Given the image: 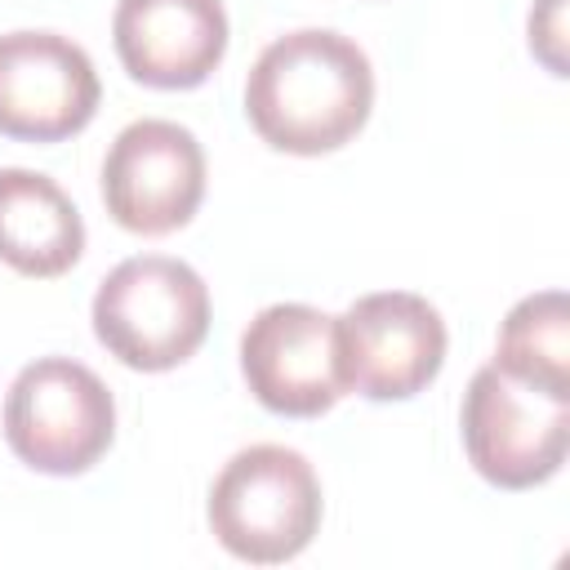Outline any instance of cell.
<instances>
[{
  "mask_svg": "<svg viewBox=\"0 0 570 570\" xmlns=\"http://www.w3.org/2000/svg\"><path fill=\"white\" fill-rule=\"evenodd\" d=\"M374 107V67L356 40L330 27L276 36L245 80L254 134L289 156L338 151Z\"/></svg>",
  "mask_w": 570,
  "mask_h": 570,
  "instance_id": "1",
  "label": "cell"
},
{
  "mask_svg": "<svg viewBox=\"0 0 570 570\" xmlns=\"http://www.w3.org/2000/svg\"><path fill=\"white\" fill-rule=\"evenodd\" d=\"M94 334L129 370L160 374L196 356L209 334V289L169 254L116 263L94 294Z\"/></svg>",
  "mask_w": 570,
  "mask_h": 570,
  "instance_id": "2",
  "label": "cell"
},
{
  "mask_svg": "<svg viewBox=\"0 0 570 570\" xmlns=\"http://www.w3.org/2000/svg\"><path fill=\"white\" fill-rule=\"evenodd\" d=\"M214 539L254 566L298 557L321 530V481L289 445L236 450L209 485Z\"/></svg>",
  "mask_w": 570,
  "mask_h": 570,
  "instance_id": "3",
  "label": "cell"
},
{
  "mask_svg": "<svg viewBox=\"0 0 570 570\" xmlns=\"http://www.w3.org/2000/svg\"><path fill=\"white\" fill-rule=\"evenodd\" d=\"M111 436L116 401L89 365L71 356H40L9 383L4 441L27 468L49 476H80L107 454Z\"/></svg>",
  "mask_w": 570,
  "mask_h": 570,
  "instance_id": "4",
  "label": "cell"
},
{
  "mask_svg": "<svg viewBox=\"0 0 570 570\" xmlns=\"http://www.w3.org/2000/svg\"><path fill=\"white\" fill-rule=\"evenodd\" d=\"M459 432L472 468L499 490H534L552 481L570 450V401L517 383L494 361L463 392Z\"/></svg>",
  "mask_w": 570,
  "mask_h": 570,
  "instance_id": "5",
  "label": "cell"
},
{
  "mask_svg": "<svg viewBox=\"0 0 570 570\" xmlns=\"http://www.w3.org/2000/svg\"><path fill=\"white\" fill-rule=\"evenodd\" d=\"M343 387L365 401H410L445 365V321L410 289L361 294L343 316H334Z\"/></svg>",
  "mask_w": 570,
  "mask_h": 570,
  "instance_id": "6",
  "label": "cell"
},
{
  "mask_svg": "<svg viewBox=\"0 0 570 570\" xmlns=\"http://www.w3.org/2000/svg\"><path fill=\"white\" fill-rule=\"evenodd\" d=\"M205 196V151L178 120L142 116L116 134L102 160V205L134 236H169Z\"/></svg>",
  "mask_w": 570,
  "mask_h": 570,
  "instance_id": "7",
  "label": "cell"
},
{
  "mask_svg": "<svg viewBox=\"0 0 570 570\" xmlns=\"http://www.w3.org/2000/svg\"><path fill=\"white\" fill-rule=\"evenodd\" d=\"M240 374L254 401L285 419H316L338 405V334L334 316L307 303H272L240 334Z\"/></svg>",
  "mask_w": 570,
  "mask_h": 570,
  "instance_id": "8",
  "label": "cell"
},
{
  "mask_svg": "<svg viewBox=\"0 0 570 570\" xmlns=\"http://www.w3.org/2000/svg\"><path fill=\"white\" fill-rule=\"evenodd\" d=\"M94 58L58 31L0 36V134L18 142H62L98 111Z\"/></svg>",
  "mask_w": 570,
  "mask_h": 570,
  "instance_id": "9",
  "label": "cell"
},
{
  "mask_svg": "<svg viewBox=\"0 0 570 570\" xmlns=\"http://www.w3.org/2000/svg\"><path fill=\"white\" fill-rule=\"evenodd\" d=\"M120 67L147 89H196L227 53L223 0H116Z\"/></svg>",
  "mask_w": 570,
  "mask_h": 570,
  "instance_id": "10",
  "label": "cell"
},
{
  "mask_svg": "<svg viewBox=\"0 0 570 570\" xmlns=\"http://www.w3.org/2000/svg\"><path fill=\"white\" fill-rule=\"evenodd\" d=\"M85 254V218L71 196L36 169H0V263L49 281Z\"/></svg>",
  "mask_w": 570,
  "mask_h": 570,
  "instance_id": "11",
  "label": "cell"
},
{
  "mask_svg": "<svg viewBox=\"0 0 570 570\" xmlns=\"http://www.w3.org/2000/svg\"><path fill=\"white\" fill-rule=\"evenodd\" d=\"M494 365L525 387L570 401V303L561 289L525 294L503 316Z\"/></svg>",
  "mask_w": 570,
  "mask_h": 570,
  "instance_id": "12",
  "label": "cell"
},
{
  "mask_svg": "<svg viewBox=\"0 0 570 570\" xmlns=\"http://www.w3.org/2000/svg\"><path fill=\"white\" fill-rule=\"evenodd\" d=\"M530 53L552 76H566V0H534V9H530Z\"/></svg>",
  "mask_w": 570,
  "mask_h": 570,
  "instance_id": "13",
  "label": "cell"
}]
</instances>
